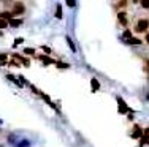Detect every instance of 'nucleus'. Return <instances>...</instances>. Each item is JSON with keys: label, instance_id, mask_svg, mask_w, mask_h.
Instances as JSON below:
<instances>
[{"label": "nucleus", "instance_id": "1", "mask_svg": "<svg viewBox=\"0 0 149 147\" xmlns=\"http://www.w3.org/2000/svg\"><path fill=\"white\" fill-rule=\"evenodd\" d=\"M135 32H148V19H140L136 24V27H135Z\"/></svg>", "mask_w": 149, "mask_h": 147}, {"label": "nucleus", "instance_id": "2", "mask_svg": "<svg viewBox=\"0 0 149 147\" xmlns=\"http://www.w3.org/2000/svg\"><path fill=\"white\" fill-rule=\"evenodd\" d=\"M24 10H26V8H24L22 3L16 2V3H15V10H13V16H16V14H22Z\"/></svg>", "mask_w": 149, "mask_h": 147}, {"label": "nucleus", "instance_id": "3", "mask_svg": "<svg viewBox=\"0 0 149 147\" xmlns=\"http://www.w3.org/2000/svg\"><path fill=\"white\" fill-rule=\"evenodd\" d=\"M119 21L122 22V26L125 27L127 26V17H125V11H120L119 13Z\"/></svg>", "mask_w": 149, "mask_h": 147}, {"label": "nucleus", "instance_id": "4", "mask_svg": "<svg viewBox=\"0 0 149 147\" xmlns=\"http://www.w3.org/2000/svg\"><path fill=\"white\" fill-rule=\"evenodd\" d=\"M8 24H11L13 27H19V26H21V21H17V19H10Z\"/></svg>", "mask_w": 149, "mask_h": 147}, {"label": "nucleus", "instance_id": "5", "mask_svg": "<svg viewBox=\"0 0 149 147\" xmlns=\"http://www.w3.org/2000/svg\"><path fill=\"white\" fill-rule=\"evenodd\" d=\"M6 26H8V21H6V19H0V29H5Z\"/></svg>", "mask_w": 149, "mask_h": 147}, {"label": "nucleus", "instance_id": "6", "mask_svg": "<svg viewBox=\"0 0 149 147\" xmlns=\"http://www.w3.org/2000/svg\"><path fill=\"white\" fill-rule=\"evenodd\" d=\"M92 87H94V90H98V87H100V84H98L95 79H92Z\"/></svg>", "mask_w": 149, "mask_h": 147}, {"label": "nucleus", "instance_id": "7", "mask_svg": "<svg viewBox=\"0 0 149 147\" xmlns=\"http://www.w3.org/2000/svg\"><path fill=\"white\" fill-rule=\"evenodd\" d=\"M56 16H57L59 19L62 17V8H60V6H57V10H56Z\"/></svg>", "mask_w": 149, "mask_h": 147}, {"label": "nucleus", "instance_id": "8", "mask_svg": "<svg viewBox=\"0 0 149 147\" xmlns=\"http://www.w3.org/2000/svg\"><path fill=\"white\" fill-rule=\"evenodd\" d=\"M141 6L148 10V0H141Z\"/></svg>", "mask_w": 149, "mask_h": 147}, {"label": "nucleus", "instance_id": "9", "mask_svg": "<svg viewBox=\"0 0 149 147\" xmlns=\"http://www.w3.org/2000/svg\"><path fill=\"white\" fill-rule=\"evenodd\" d=\"M130 37H132V35H130V32H125V33H124V38H125V40H130Z\"/></svg>", "mask_w": 149, "mask_h": 147}, {"label": "nucleus", "instance_id": "10", "mask_svg": "<svg viewBox=\"0 0 149 147\" xmlns=\"http://www.w3.org/2000/svg\"><path fill=\"white\" fill-rule=\"evenodd\" d=\"M67 5H68V6H74V0H67Z\"/></svg>", "mask_w": 149, "mask_h": 147}, {"label": "nucleus", "instance_id": "11", "mask_svg": "<svg viewBox=\"0 0 149 147\" xmlns=\"http://www.w3.org/2000/svg\"><path fill=\"white\" fill-rule=\"evenodd\" d=\"M138 135H140V128H135V138H136Z\"/></svg>", "mask_w": 149, "mask_h": 147}, {"label": "nucleus", "instance_id": "12", "mask_svg": "<svg viewBox=\"0 0 149 147\" xmlns=\"http://www.w3.org/2000/svg\"><path fill=\"white\" fill-rule=\"evenodd\" d=\"M26 54H33V49H26Z\"/></svg>", "mask_w": 149, "mask_h": 147}, {"label": "nucleus", "instance_id": "13", "mask_svg": "<svg viewBox=\"0 0 149 147\" xmlns=\"http://www.w3.org/2000/svg\"><path fill=\"white\" fill-rule=\"evenodd\" d=\"M56 65L60 66V68H67V66H68V65H63V63H56Z\"/></svg>", "mask_w": 149, "mask_h": 147}]
</instances>
